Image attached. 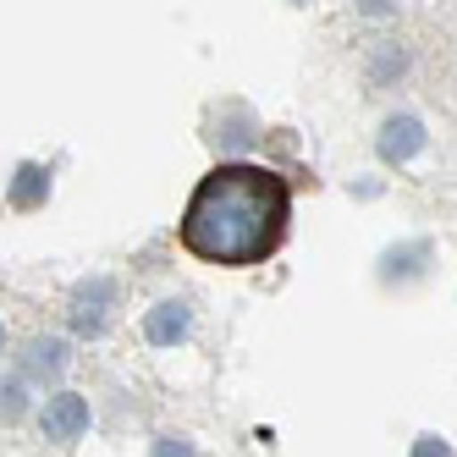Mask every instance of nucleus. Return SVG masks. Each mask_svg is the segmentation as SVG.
<instances>
[{
	"label": "nucleus",
	"instance_id": "2",
	"mask_svg": "<svg viewBox=\"0 0 457 457\" xmlns=\"http://www.w3.org/2000/svg\"><path fill=\"white\" fill-rule=\"evenodd\" d=\"M111 303H116V281L111 276H94L72 292V331L78 337H100L105 320H111Z\"/></svg>",
	"mask_w": 457,
	"mask_h": 457
},
{
	"label": "nucleus",
	"instance_id": "4",
	"mask_svg": "<svg viewBox=\"0 0 457 457\" xmlns=\"http://www.w3.org/2000/svg\"><path fill=\"white\" fill-rule=\"evenodd\" d=\"M424 149V121L419 116H391L380 127V160L386 166H403V160H413Z\"/></svg>",
	"mask_w": 457,
	"mask_h": 457
},
{
	"label": "nucleus",
	"instance_id": "11",
	"mask_svg": "<svg viewBox=\"0 0 457 457\" xmlns=\"http://www.w3.org/2000/svg\"><path fill=\"white\" fill-rule=\"evenodd\" d=\"M0 347H6V331H0Z\"/></svg>",
	"mask_w": 457,
	"mask_h": 457
},
{
	"label": "nucleus",
	"instance_id": "6",
	"mask_svg": "<svg viewBox=\"0 0 457 457\" xmlns=\"http://www.w3.org/2000/svg\"><path fill=\"white\" fill-rule=\"evenodd\" d=\"M61 370H67V342L34 337V342L22 347V375H28V380H55Z\"/></svg>",
	"mask_w": 457,
	"mask_h": 457
},
{
	"label": "nucleus",
	"instance_id": "8",
	"mask_svg": "<svg viewBox=\"0 0 457 457\" xmlns=\"http://www.w3.org/2000/svg\"><path fill=\"white\" fill-rule=\"evenodd\" d=\"M28 413V403H22V386H0V424H17Z\"/></svg>",
	"mask_w": 457,
	"mask_h": 457
},
{
	"label": "nucleus",
	"instance_id": "5",
	"mask_svg": "<svg viewBox=\"0 0 457 457\" xmlns=\"http://www.w3.org/2000/svg\"><path fill=\"white\" fill-rule=\"evenodd\" d=\"M187 325H193V309H187L182 298H166V303H154V309H149L144 337H149L154 347H171V342H182V337H187Z\"/></svg>",
	"mask_w": 457,
	"mask_h": 457
},
{
	"label": "nucleus",
	"instance_id": "9",
	"mask_svg": "<svg viewBox=\"0 0 457 457\" xmlns=\"http://www.w3.org/2000/svg\"><path fill=\"white\" fill-rule=\"evenodd\" d=\"M149 457H193V446H187V441H182V436H160V441H154V452H149Z\"/></svg>",
	"mask_w": 457,
	"mask_h": 457
},
{
	"label": "nucleus",
	"instance_id": "1",
	"mask_svg": "<svg viewBox=\"0 0 457 457\" xmlns=\"http://www.w3.org/2000/svg\"><path fill=\"white\" fill-rule=\"evenodd\" d=\"M287 226H292L287 177H276L270 166H248V160H226V166L199 177L177 237L204 265L253 270L287 243Z\"/></svg>",
	"mask_w": 457,
	"mask_h": 457
},
{
	"label": "nucleus",
	"instance_id": "10",
	"mask_svg": "<svg viewBox=\"0 0 457 457\" xmlns=\"http://www.w3.org/2000/svg\"><path fill=\"white\" fill-rule=\"evenodd\" d=\"M413 457H452V452H446V441H436V436H419Z\"/></svg>",
	"mask_w": 457,
	"mask_h": 457
},
{
	"label": "nucleus",
	"instance_id": "7",
	"mask_svg": "<svg viewBox=\"0 0 457 457\" xmlns=\"http://www.w3.org/2000/svg\"><path fill=\"white\" fill-rule=\"evenodd\" d=\"M6 199H12V210H39V204L50 199V171H45V166H34V160H28V166H17Z\"/></svg>",
	"mask_w": 457,
	"mask_h": 457
},
{
	"label": "nucleus",
	"instance_id": "3",
	"mask_svg": "<svg viewBox=\"0 0 457 457\" xmlns=\"http://www.w3.org/2000/svg\"><path fill=\"white\" fill-rule=\"evenodd\" d=\"M45 424V441H78L88 430V397H78V391H55V397L45 403L39 413Z\"/></svg>",
	"mask_w": 457,
	"mask_h": 457
}]
</instances>
